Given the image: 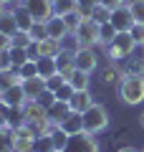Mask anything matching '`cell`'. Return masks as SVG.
Instances as JSON below:
<instances>
[{
  "mask_svg": "<svg viewBox=\"0 0 144 152\" xmlns=\"http://www.w3.org/2000/svg\"><path fill=\"white\" fill-rule=\"evenodd\" d=\"M119 99L129 107L144 102V76L142 74H121L119 81Z\"/></svg>",
  "mask_w": 144,
  "mask_h": 152,
  "instance_id": "cell-1",
  "label": "cell"
},
{
  "mask_svg": "<svg viewBox=\"0 0 144 152\" xmlns=\"http://www.w3.org/2000/svg\"><path fill=\"white\" fill-rule=\"evenodd\" d=\"M23 112H25V124L31 127L36 134H43V132H51V129H53L51 117H48V109L43 107V104H38V102H25Z\"/></svg>",
  "mask_w": 144,
  "mask_h": 152,
  "instance_id": "cell-2",
  "label": "cell"
},
{
  "mask_svg": "<svg viewBox=\"0 0 144 152\" xmlns=\"http://www.w3.org/2000/svg\"><path fill=\"white\" fill-rule=\"evenodd\" d=\"M109 129V109L104 104H94L84 112V132L89 134H101Z\"/></svg>",
  "mask_w": 144,
  "mask_h": 152,
  "instance_id": "cell-3",
  "label": "cell"
},
{
  "mask_svg": "<svg viewBox=\"0 0 144 152\" xmlns=\"http://www.w3.org/2000/svg\"><path fill=\"white\" fill-rule=\"evenodd\" d=\"M73 38H76V46H79V48H94V46L99 43V23H94L91 18H84L81 26H79V31L73 33Z\"/></svg>",
  "mask_w": 144,
  "mask_h": 152,
  "instance_id": "cell-4",
  "label": "cell"
},
{
  "mask_svg": "<svg viewBox=\"0 0 144 152\" xmlns=\"http://www.w3.org/2000/svg\"><path fill=\"white\" fill-rule=\"evenodd\" d=\"M20 8H25L36 23H48L53 18V0H20Z\"/></svg>",
  "mask_w": 144,
  "mask_h": 152,
  "instance_id": "cell-5",
  "label": "cell"
},
{
  "mask_svg": "<svg viewBox=\"0 0 144 152\" xmlns=\"http://www.w3.org/2000/svg\"><path fill=\"white\" fill-rule=\"evenodd\" d=\"M61 51H63L61 41L46 38V41H41V43H33L31 48H28V53H31V61H41V58H58Z\"/></svg>",
  "mask_w": 144,
  "mask_h": 152,
  "instance_id": "cell-6",
  "label": "cell"
},
{
  "mask_svg": "<svg viewBox=\"0 0 144 152\" xmlns=\"http://www.w3.org/2000/svg\"><path fill=\"white\" fill-rule=\"evenodd\" d=\"M137 51V43H134V38L129 33H116V38L111 41L109 46V58L116 61V58H129V56Z\"/></svg>",
  "mask_w": 144,
  "mask_h": 152,
  "instance_id": "cell-7",
  "label": "cell"
},
{
  "mask_svg": "<svg viewBox=\"0 0 144 152\" xmlns=\"http://www.w3.org/2000/svg\"><path fill=\"white\" fill-rule=\"evenodd\" d=\"M63 152H99V142H96V134H89V132H79V134H71L68 142H66Z\"/></svg>",
  "mask_w": 144,
  "mask_h": 152,
  "instance_id": "cell-8",
  "label": "cell"
},
{
  "mask_svg": "<svg viewBox=\"0 0 144 152\" xmlns=\"http://www.w3.org/2000/svg\"><path fill=\"white\" fill-rule=\"evenodd\" d=\"M73 64H76V69L84 71V74H94L96 66H99V53H96L94 48H76Z\"/></svg>",
  "mask_w": 144,
  "mask_h": 152,
  "instance_id": "cell-9",
  "label": "cell"
},
{
  "mask_svg": "<svg viewBox=\"0 0 144 152\" xmlns=\"http://www.w3.org/2000/svg\"><path fill=\"white\" fill-rule=\"evenodd\" d=\"M111 26L116 28L119 33H129V31H132L134 18H132L129 5H121V8H116V10H111Z\"/></svg>",
  "mask_w": 144,
  "mask_h": 152,
  "instance_id": "cell-10",
  "label": "cell"
},
{
  "mask_svg": "<svg viewBox=\"0 0 144 152\" xmlns=\"http://www.w3.org/2000/svg\"><path fill=\"white\" fill-rule=\"evenodd\" d=\"M23 91H25L28 102H36L38 96H41L43 91H46V79H41V76H33V79H23Z\"/></svg>",
  "mask_w": 144,
  "mask_h": 152,
  "instance_id": "cell-11",
  "label": "cell"
},
{
  "mask_svg": "<svg viewBox=\"0 0 144 152\" xmlns=\"http://www.w3.org/2000/svg\"><path fill=\"white\" fill-rule=\"evenodd\" d=\"M94 96H91V91L86 89V91H76L73 96H71V102H68V107H71V112H79V114H84L86 109H91L94 107Z\"/></svg>",
  "mask_w": 144,
  "mask_h": 152,
  "instance_id": "cell-12",
  "label": "cell"
},
{
  "mask_svg": "<svg viewBox=\"0 0 144 152\" xmlns=\"http://www.w3.org/2000/svg\"><path fill=\"white\" fill-rule=\"evenodd\" d=\"M46 31H48V38H56V41H61V43H63L66 36H71L68 28H66V20H63L61 15H53V18H51V20L46 23Z\"/></svg>",
  "mask_w": 144,
  "mask_h": 152,
  "instance_id": "cell-13",
  "label": "cell"
},
{
  "mask_svg": "<svg viewBox=\"0 0 144 152\" xmlns=\"http://www.w3.org/2000/svg\"><path fill=\"white\" fill-rule=\"evenodd\" d=\"M25 102H28V96H25V91H23L20 84H18V86H13V89H8V91H3V104H5V107H10V109L25 107Z\"/></svg>",
  "mask_w": 144,
  "mask_h": 152,
  "instance_id": "cell-14",
  "label": "cell"
},
{
  "mask_svg": "<svg viewBox=\"0 0 144 152\" xmlns=\"http://www.w3.org/2000/svg\"><path fill=\"white\" fill-rule=\"evenodd\" d=\"M58 129H63L68 137H71V134H79V132H84V114L71 112L68 117H66V119L58 124Z\"/></svg>",
  "mask_w": 144,
  "mask_h": 152,
  "instance_id": "cell-15",
  "label": "cell"
},
{
  "mask_svg": "<svg viewBox=\"0 0 144 152\" xmlns=\"http://www.w3.org/2000/svg\"><path fill=\"white\" fill-rule=\"evenodd\" d=\"M18 84H23V76L18 69H3L0 71V91H8V89L18 86Z\"/></svg>",
  "mask_w": 144,
  "mask_h": 152,
  "instance_id": "cell-16",
  "label": "cell"
},
{
  "mask_svg": "<svg viewBox=\"0 0 144 152\" xmlns=\"http://www.w3.org/2000/svg\"><path fill=\"white\" fill-rule=\"evenodd\" d=\"M68 114H71L68 102H58V99H56V104H53V107H48V117H51V124H53V127H58L61 122H63L66 117H68Z\"/></svg>",
  "mask_w": 144,
  "mask_h": 152,
  "instance_id": "cell-17",
  "label": "cell"
},
{
  "mask_svg": "<svg viewBox=\"0 0 144 152\" xmlns=\"http://www.w3.org/2000/svg\"><path fill=\"white\" fill-rule=\"evenodd\" d=\"M0 33H5V36H15L18 33V15L15 10H5L0 15Z\"/></svg>",
  "mask_w": 144,
  "mask_h": 152,
  "instance_id": "cell-18",
  "label": "cell"
},
{
  "mask_svg": "<svg viewBox=\"0 0 144 152\" xmlns=\"http://www.w3.org/2000/svg\"><path fill=\"white\" fill-rule=\"evenodd\" d=\"M33 152H56V142H53V129L43 132V134L36 137V147Z\"/></svg>",
  "mask_w": 144,
  "mask_h": 152,
  "instance_id": "cell-19",
  "label": "cell"
},
{
  "mask_svg": "<svg viewBox=\"0 0 144 152\" xmlns=\"http://www.w3.org/2000/svg\"><path fill=\"white\" fill-rule=\"evenodd\" d=\"M58 74V64H56V58H41L38 61V76L41 79H51V76Z\"/></svg>",
  "mask_w": 144,
  "mask_h": 152,
  "instance_id": "cell-20",
  "label": "cell"
},
{
  "mask_svg": "<svg viewBox=\"0 0 144 152\" xmlns=\"http://www.w3.org/2000/svg\"><path fill=\"white\" fill-rule=\"evenodd\" d=\"M79 10V0H53V15H68Z\"/></svg>",
  "mask_w": 144,
  "mask_h": 152,
  "instance_id": "cell-21",
  "label": "cell"
},
{
  "mask_svg": "<svg viewBox=\"0 0 144 152\" xmlns=\"http://www.w3.org/2000/svg\"><path fill=\"white\" fill-rule=\"evenodd\" d=\"M116 28L111 26V23H104V26H99V43L101 46H111V41L116 38Z\"/></svg>",
  "mask_w": 144,
  "mask_h": 152,
  "instance_id": "cell-22",
  "label": "cell"
},
{
  "mask_svg": "<svg viewBox=\"0 0 144 152\" xmlns=\"http://www.w3.org/2000/svg\"><path fill=\"white\" fill-rule=\"evenodd\" d=\"M8 124H10V129L25 124V112H23V107H15V109L8 107Z\"/></svg>",
  "mask_w": 144,
  "mask_h": 152,
  "instance_id": "cell-23",
  "label": "cell"
},
{
  "mask_svg": "<svg viewBox=\"0 0 144 152\" xmlns=\"http://www.w3.org/2000/svg\"><path fill=\"white\" fill-rule=\"evenodd\" d=\"M15 15H18V31H25V33H28L33 26H36L33 15L25 10V8H18V10H15Z\"/></svg>",
  "mask_w": 144,
  "mask_h": 152,
  "instance_id": "cell-24",
  "label": "cell"
},
{
  "mask_svg": "<svg viewBox=\"0 0 144 152\" xmlns=\"http://www.w3.org/2000/svg\"><path fill=\"white\" fill-rule=\"evenodd\" d=\"M10 61H13V69H20L23 64L31 61V53H28V48H15L13 46L10 48Z\"/></svg>",
  "mask_w": 144,
  "mask_h": 152,
  "instance_id": "cell-25",
  "label": "cell"
},
{
  "mask_svg": "<svg viewBox=\"0 0 144 152\" xmlns=\"http://www.w3.org/2000/svg\"><path fill=\"white\" fill-rule=\"evenodd\" d=\"M91 74H84V71H76L73 74V79H71V86L76 89V91H86L89 89V84H91V79H89Z\"/></svg>",
  "mask_w": 144,
  "mask_h": 152,
  "instance_id": "cell-26",
  "label": "cell"
},
{
  "mask_svg": "<svg viewBox=\"0 0 144 152\" xmlns=\"http://www.w3.org/2000/svg\"><path fill=\"white\" fill-rule=\"evenodd\" d=\"M91 20L99 23V26H104V23H111V10H109V8H104V5H96L94 13H91Z\"/></svg>",
  "mask_w": 144,
  "mask_h": 152,
  "instance_id": "cell-27",
  "label": "cell"
},
{
  "mask_svg": "<svg viewBox=\"0 0 144 152\" xmlns=\"http://www.w3.org/2000/svg\"><path fill=\"white\" fill-rule=\"evenodd\" d=\"M13 46H15V48H31V46H33V38H31V33H25V31H18L15 36H13Z\"/></svg>",
  "mask_w": 144,
  "mask_h": 152,
  "instance_id": "cell-28",
  "label": "cell"
},
{
  "mask_svg": "<svg viewBox=\"0 0 144 152\" xmlns=\"http://www.w3.org/2000/svg\"><path fill=\"white\" fill-rule=\"evenodd\" d=\"M124 74H142L144 76V56H139V58H137V56H129V69L127 71H124Z\"/></svg>",
  "mask_w": 144,
  "mask_h": 152,
  "instance_id": "cell-29",
  "label": "cell"
},
{
  "mask_svg": "<svg viewBox=\"0 0 144 152\" xmlns=\"http://www.w3.org/2000/svg\"><path fill=\"white\" fill-rule=\"evenodd\" d=\"M63 20H66V28H68V33L73 36V33L79 31V26H81V20H84V18H81V13L76 10V13H68V15H63Z\"/></svg>",
  "mask_w": 144,
  "mask_h": 152,
  "instance_id": "cell-30",
  "label": "cell"
},
{
  "mask_svg": "<svg viewBox=\"0 0 144 152\" xmlns=\"http://www.w3.org/2000/svg\"><path fill=\"white\" fill-rule=\"evenodd\" d=\"M129 10H132L134 23H144V0H132L129 3Z\"/></svg>",
  "mask_w": 144,
  "mask_h": 152,
  "instance_id": "cell-31",
  "label": "cell"
},
{
  "mask_svg": "<svg viewBox=\"0 0 144 152\" xmlns=\"http://www.w3.org/2000/svg\"><path fill=\"white\" fill-rule=\"evenodd\" d=\"M31 38H33V43H41V41H46L48 38V31H46V23H36V26L31 28Z\"/></svg>",
  "mask_w": 144,
  "mask_h": 152,
  "instance_id": "cell-32",
  "label": "cell"
},
{
  "mask_svg": "<svg viewBox=\"0 0 144 152\" xmlns=\"http://www.w3.org/2000/svg\"><path fill=\"white\" fill-rule=\"evenodd\" d=\"M96 5H99V0H79V13H81V18H91V13H94Z\"/></svg>",
  "mask_w": 144,
  "mask_h": 152,
  "instance_id": "cell-33",
  "label": "cell"
},
{
  "mask_svg": "<svg viewBox=\"0 0 144 152\" xmlns=\"http://www.w3.org/2000/svg\"><path fill=\"white\" fill-rule=\"evenodd\" d=\"M73 94H76V89L71 86V81H66L63 86L56 91V99H58V102H71V96H73Z\"/></svg>",
  "mask_w": 144,
  "mask_h": 152,
  "instance_id": "cell-34",
  "label": "cell"
},
{
  "mask_svg": "<svg viewBox=\"0 0 144 152\" xmlns=\"http://www.w3.org/2000/svg\"><path fill=\"white\" fill-rule=\"evenodd\" d=\"M18 71H20L23 79H33V76H38V61H28V64H23Z\"/></svg>",
  "mask_w": 144,
  "mask_h": 152,
  "instance_id": "cell-35",
  "label": "cell"
},
{
  "mask_svg": "<svg viewBox=\"0 0 144 152\" xmlns=\"http://www.w3.org/2000/svg\"><path fill=\"white\" fill-rule=\"evenodd\" d=\"M129 36L134 38V43H137V46H144V23H134L132 31H129Z\"/></svg>",
  "mask_w": 144,
  "mask_h": 152,
  "instance_id": "cell-36",
  "label": "cell"
},
{
  "mask_svg": "<svg viewBox=\"0 0 144 152\" xmlns=\"http://www.w3.org/2000/svg\"><path fill=\"white\" fill-rule=\"evenodd\" d=\"M0 152H15L13 140H10V132H3V129H0Z\"/></svg>",
  "mask_w": 144,
  "mask_h": 152,
  "instance_id": "cell-37",
  "label": "cell"
},
{
  "mask_svg": "<svg viewBox=\"0 0 144 152\" xmlns=\"http://www.w3.org/2000/svg\"><path fill=\"white\" fill-rule=\"evenodd\" d=\"M116 76H119V69H116L114 64H111V66H106V69H101V81H104V84H111Z\"/></svg>",
  "mask_w": 144,
  "mask_h": 152,
  "instance_id": "cell-38",
  "label": "cell"
},
{
  "mask_svg": "<svg viewBox=\"0 0 144 152\" xmlns=\"http://www.w3.org/2000/svg\"><path fill=\"white\" fill-rule=\"evenodd\" d=\"M36 102H38V104H43V107L48 109V107H53V104H56V94L51 91V89H46V91H43L41 96L36 99Z\"/></svg>",
  "mask_w": 144,
  "mask_h": 152,
  "instance_id": "cell-39",
  "label": "cell"
},
{
  "mask_svg": "<svg viewBox=\"0 0 144 152\" xmlns=\"http://www.w3.org/2000/svg\"><path fill=\"white\" fill-rule=\"evenodd\" d=\"M63 84H66V81H63V76H61V74H56V76H51V79L46 81V89H51V91L56 94L61 86H63Z\"/></svg>",
  "mask_w": 144,
  "mask_h": 152,
  "instance_id": "cell-40",
  "label": "cell"
},
{
  "mask_svg": "<svg viewBox=\"0 0 144 152\" xmlns=\"http://www.w3.org/2000/svg\"><path fill=\"white\" fill-rule=\"evenodd\" d=\"M0 129L10 132V124H8V107L5 104H0Z\"/></svg>",
  "mask_w": 144,
  "mask_h": 152,
  "instance_id": "cell-41",
  "label": "cell"
},
{
  "mask_svg": "<svg viewBox=\"0 0 144 152\" xmlns=\"http://www.w3.org/2000/svg\"><path fill=\"white\" fill-rule=\"evenodd\" d=\"M3 69H13L10 51H0V71H3Z\"/></svg>",
  "mask_w": 144,
  "mask_h": 152,
  "instance_id": "cell-42",
  "label": "cell"
},
{
  "mask_svg": "<svg viewBox=\"0 0 144 152\" xmlns=\"http://www.w3.org/2000/svg\"><path fill=\"white\" fill-rule=\"evenodd\" d=\"M10 48H13V36L0 33V51H10Z\"/></svg>",
  "mask_w": 144,
  "mask_h": 152,
  "instance_id": "cell-43",
  "label": "cell"
},
{
  "mask_svg": "<svg viewBox=\"0 0 144 152\" xmlns=\"http://www.w3.org/2000/svg\"><path fill=\"white\" fill-rule=\"evenodd\" d=\"M99 5L109 8V10H116V8H121V5H124V0H99Z\"/></svg>",
  "mask_w": 144,
  "mask_h": 152,
  "instance_id": "cell-44",
  "label": "cell"
},
{
  "mask_svg": "<svg viewBox=\"0 0 144 152\" xmlns=\"http://www.w3.org/2000/svg\"><path fill=\"white\" fill-rule=\"evenodd\" d=\"M116 152H139V150H134V147H121V150H116Z\"/></svg>",
  "mask_w": 144,
  "mask_h": 152,
  "instance_id": "cell-45",
  "label": "cell"
},
{
  "mask_svg": "<svg viewBox=\"0 0 144 152\" xmlns=\"http://www.w3.org/2000/svg\"><path fill=\"white\" fill-rule=\"evenodd\" d=\"M139 127H142V129H144V112L139 114Z\"/></svg>",
  "mask_w": 144,
  "mask_h": 152,
  "instance_id": "cell-46",
  "label": "cell"
},
{
  "mask_svg": "<svg viewBox=\"0 0 144 152\" xmlns=\"http://www.w3.org/2000/svg\"><path fill=\"white\" fill-rule=\"evenodd\" d=\"M5 10H8V8H5V5H3V3H0V15H3V13H5Z\"/></svg>",
  "mask_w": 144,
  "mask_h": 152,
  "instance_id": "cell-47",
  "label": "cell"
},
{
  "mask_svg": "<svg viewBox=\"0 0 144 152\" xmlns=\"http://www.w3.org/2000/svg\"><path fill=\"white\" fill-rule=\"evenodd\" d=\"M0 3H3V5H8V3H15V0H0Z\"/></svg>",
  "mask_w": 144,
  "mask_h": 152,
  "instance_id": "cell-48",
  "label": "cell"
},
{
  "mask_svg": "<svg viewBox=\"0 0 144 152\" xmlns=\"http://www.w3.org/2000/svg\"><path fill=\"white\" fill-rule=\"evenodd\" d=\"M0 104H3V91H0Z\"/></svg>",
  "mask_w": 144,
  "mask_h": 152,
  "instance_id": "cell-49",
  "label": "cell"
},
{
  "mask_svg": "<svg viewBox=\"0 0 144 152\" xmlns=\"http://www.w3.org/2000/svg\"><path fill=\"white\" fill-rule=\"evenodd\" d=\"M139 152H144V150H139Z\"/></svg>",
  "mask_w": 144,
  "mask_h": 152,
  "instance_id": "cell-50",
  "label": "cell"
}]
</instances>
